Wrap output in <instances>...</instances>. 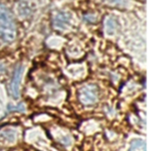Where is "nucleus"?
Returning a JSON list of instances; mask_svg holds the SVG:
<instances>
[{
  "label": "nucleus",
  "mask_w": 154,
  "mask_h": 151,
  "mask_svg": "<svg viewBox=\"0 0 154 151\" xmlns=\"http://www.w3.org/2000/svg\"><path fill=\"white\" fill-rule=\"evenodd\" d=\"M0 37L5 42H12L15 37V29L12 21H1Z\"/></svg>",
  "instance_id": "nucleus-3"
},
{
  "label": "nucleus",
  "mask_w": 154,
  "mask_h": 151,
  "mask_svg": "<svg viewBox=\"0 0 154 151\" xmlns=\"http://www.w3.org/2000/svg\"><path fill=\"white\" fill-rule=\"evenodd\" d=\"M8 111H24V106L23 105V104H20L19 106H17V107H13V106H9L8 107Z\"/></svg>",
  "instance_id": "nucleus-8"
},
{
  "label": "nucleus",
  "mask_w": 154,
  "mask_h": 151,
  "mask_svg": "<svg viewBox=\"0 0 154 151\" xmlns=\"http://www.w3.org/2000/svg\"><path fill=\"white\" fill-rule=\"evenodd\" d=\"M2 70H4V68H0V71H2Z\"/></svg>",
  "instance_id": "nucleus-9"
},
{
  "label": "nucleus",
  "mask_w": 154,
  "mask_h": 151,
  "mask_svg": "<svg viewBox=\"0 0 154 151\" xmlns=\"http://www.w3.org/2000/svg\"><path fill=\"white\" fill-rule=\"evenodd\" d=\"M79 101L85 105L95 103L98 98L97 87L94 84H88L82 87L79 91Z\"/></svg>",
  "instance_id": "nucleus-1"
},
{
  "label": "nucleus",
  "mask_w": 154,
  "mask_h": 151,
  "mask_svg": "<svg viewBox=\"0 0 154 151\" xmlns=\"http://www.w3.org/2000/svg\"><path fill=\"white\" fill-rule=\"evenodd\" d=\"M11 132H12V130H6V131H5L2 135H3L4 137H5L9 141H11V142H12V141H14V136H15V135H12V136H11V134H10Z\"/></svg>",
  "instance_id": "nucleus-7"
},
{
  "label": "nucleus",
  "mask_w": 154,
  "mask_h": 151,
  "mask_svg": "<svg viewBox=\"0 0 154 151\" xmlns=\"http://www.w3.org/2000/svg\"><path fill=\"white\" fill-rule=\"evenodd\" d=\"M69 14L66 13H60L55 17V25L59 28H64L69 22Z\"/></svg>",
  "instance_id": "nucleus-4"
},
{
  "label": "nucleus",
  "mask_w": 154,
  "mask_h": 151,
  "mask_svg": "<svg viewBox=\"0 0 154 151\" xmlns=\"http://www.w3.org/2000/svg\"><path fill=\"white\" fill-rule=\"evenodd\" d=\"M0 20L1 21H12V16H11L9 10L3 4H0Z\"/></svg>",
  "instance_id": "nucleus-5"
},
{
  "label": "nucleus",
  "mask_w": 154,
  "mask_h": 151,
  "mask_svg": "<svg viewBox=\"0 0 154 151\" xmlns=\"http://www.w3.org/2000/svg\"><path fill=\"white\" fill-rule=\"evenodd\" d=\"M24 68L22 65H18L14 72L13 79L11 81V85H10V90L13 97L14 99H18L20 95V83L22 80V76L23 73Z\"/></svg>",
  "instance_id": "nucleus-2"
},
{
  "label": "nucleus",
  "mask_w": 154,
  "mask_h": 151,
  "mask_svg": "<svg viewBox=\"0 0 154 151\" xmlns=\"http://www.w3.org/2000/svg\"><path fill=\"white\" fill-rule=\"evenodd\" d=\"M116 28V22L113 18H109L106 22V29L108 33H113Z\"/></svg>",
  "instance_id": "nucleus-6"
}]
</instances>
